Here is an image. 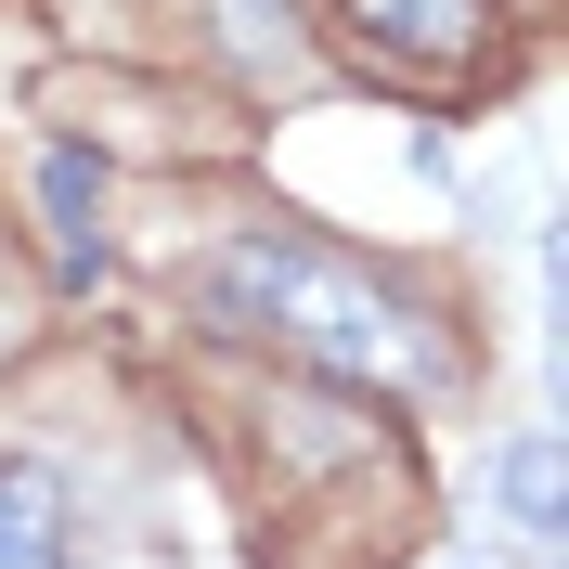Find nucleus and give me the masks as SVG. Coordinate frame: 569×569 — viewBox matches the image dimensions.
Instances as JSON below:
<instances>
[{
  "label": "nucleus",
  "mask_w": 569,
  "mask_h": 569,
  "mask_svg": "<svg viewBox=\"0 0 569 569\" xmlns=\"http://www.w3.org/2000/svg\"><path fill=\"white\" fill-rule=\"evenodd\" d=\"M350 39L401 91H453L479 66V0H350Z\"/></svg>",
  "instance_id": "2"
},
{
  "label": "nucleus",
  "mask_w": 569,
  "mask_h": 569,
  "mask_svg": "<svg viewBox=\"0 0 569 569\" xmlns=\"http://www.w3.org/2000/svg\"><path fill=\"white\" fill-rule=\"evenodd\" d=\"M492 479H505V505H518V531H557V440H543V427H531V440H505Z\"/></svg>",
  "instance_id": "5"
},
{
  "label": "nucleus",
  "mask_w": 569,
  "mask_h": 569,
  "mask_svg": "<svg viewBox=\"0 0 569 569\" xmlns=\"http://www.w3.org/2000/svg\"><path fill=\"white\" fill-rule=\"evenodd\" d=\"M39 208H52V247H66V272L91 284L104 272V169H91V156H78V142H52V156H39Z\"/></svg>",
  "instance_id": "4"
},
{
  "label": "nucleus",
  "mask_w": 569,
  "mask_h": 569,
  "mask_svg": "<svg viewBox=\"0 0 569 569\" xmlns=\"http://www.w3.org/2000/svg\"><path fill=\"white\" fill-rule=\"evenodd\" d=\"M78 518H66V479L39 453H0V569H78Z\"/></svg>",
  "instance_id": "3"
},
{
  "label": "nucleus",
  "mask_w": 569,
  "mask_h": 569,
  "mask_svg": "<svg viewBox=\"0 0 569 569\" xmlns=\"http://www.w3.org/2000/svg\"><path fill=\"white\" fill-rule=\"evenodd\" d=\"M208 323L233 337H272V350L323 362V376H362V389H440L453 376V337L389 298L362 259L311 247V233H247V247L208 259Z\"/></svg>",
  "instance_id": "1"
}]
</instances>
